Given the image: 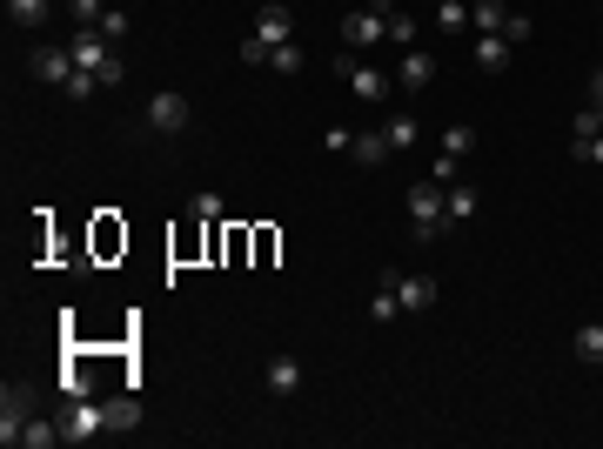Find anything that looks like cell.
<instances>
[{
  "label": "cell",
  "mask_w": 603,
  "mask_h": 449,
  "mask_svg": "<svg viewBox=\"0 0 603 449\" xmlns=\"http://www.w3.org/2000/svg\"><path fill=\"white\" fill-rule=\"evenodd\" d=\"M449 188L443 181H416L409 195H402V208H409V228H416V242H436L449 228V202H443Z\"/></svg>",
  "instance_id": "1"
},
{
  "label": "cell",
  "mask_w": 603,
  "mask_h": 449,
  "mask_svg": "<svg viewBox=\"0 0 603 449\" xmlns=\"http://www.w3.org/2000/svg\"><path fill=\"white\" fill-rule=\"evenodd\" d=\"M335 68H342V81H349V94H356V101H369V108H376V101H389V74H382L376 61H356V54H342Z\"/></svg>",
  "instance_id": "2"
},
{
  "label": "cell",
  "mask_w": 603,
  "mask_h": 449,
  "mask_svg": "<svg viewBox=\"0 0 603 449\" xmlns=\"http://www.w3.org/2000/svg\"><path fill=\"white\" fill-rule=\"evenodd\" d=\"M389 41V21H382V7H356V14H342V47L362 54V47H382Z\"/></svg>",
  "instance_id": "3"
},
{
  "label": "cell",
  "mask_w": 603,
  "mask_h": 449,
  "mask_svg": "<svg viewBox=\"0 0 603 449\" xmlns=\"http://www.w3.org/2000/svg\"><path fill=\"white\" fill-rule=\"evenodd\" d=\"M27 423H34V396H27L21 382H7V389H0V443L14 449Z\"/></svg>",
  "instance_id": "4"
},
{
  "label": "cell",
  "mask_w": 603,
  "mask_h": 449,
  "mask_svg": "<svg viewBox=\"0 0 603 449\" xmlns=\"http://www.w3.org/2000/svg\"><path fill=\"white\" fill-rule=\"evenodd\" d=\"M67 54H74V68L101 74V68L114 61V41L101 34V27H74V34H67Z\"/></svg>",
  "instance_id": "5"
},
{
  "label": "cell",
  "mask_w": 603,
  "mask_h": 449,
  "mask_svg": "<svg viewBox=\"0 0 603 449\" xmlns=\"http://www.w3.org/2000/svg\"><path fill=\"white\" fill-rule=\"evenodd\" d=\"M108 429V403H74L61 416V443H88V436H101Z\"/></svg>",
  "instance_id": "6"
},
{
  "label": "cell",
  "mask_w": 603,
  "mask_h": 449,
  "mask_svg": "<svg viewBox=\"0 0 603 449\" xmlns=\"http://www.w3.org/2000/svg\"><path fill=\"white\" fill-rule=\"evenodd\" d=\"M27 68H34V81H54V88H67V74H74V54L54 41H41L34 54H27Z\"/></svg>",
  "instance_id": "7"
},
{
  "label": "cell",
  "mask_w": 603,
  "mask_h": 449,
  "mask_svg": "<svg viewBox=\"0 0 603 449\" xmlns=\"http://www.w3.org/2000/svg\"><path fill=\"white\" fill-rule=\"evenodd\" d=\"M188 128V101L181 94H155L148 101V135H181Z\"/></svg>",
  "instance_id": "8"
},
{
  "label": "cell",
  "mask_w": 603,
  "mask_h": 449,
  "mask_svg": "<svg viewBox=\"0 0 603 449\" xmlns=\"http://www.w3.org/2000/svg\"><path fill=\"white\" fill-rule=\"evenodd\" d=\"M396 81H402V94H423L429 81H436V54H416V47H402Z\"/></svg>",
  "instance_id": "9"
},
{
  "label": "cell",
  "mask_w": 603,
  "mask_h": 449,
  "mask_svg": "<svg viewBox=\"0 0 603 449\" xmlns=\"http://www.w3.org/2000/svg\"><path fill=\"white\" fill-rule=\"evenodd\" d=\"M255 41H262V47H282V41H295V21H289V7H282V0L255 14Z\"/></svg>",
  "instance_id": "10"
},
{
  "label": "cell",
  "mask_w": 603,
  "mask_h": 449,
  "mask_svg": "<svg viewBox=\"0 0 603 449\" xmlns=\"http://www.w3.org/2000/svg\"><path fill=\"white\" fill-rule=\"evenodd\" d=\"M469 54H476V68H483V74H503L516 61V47L503 41V34H476V47H469Z\"/></svg>",
  "instance_id": "11"
},
{
  "label": "cell",
  "mask_w": 603,
  "mask_h": 449,
  "mask_svg": "<svg viewBox=\"0 0 603 449\" xmlns=\"http://www.w3.org/2000/svg\"><path fill=\"white\" fill-rule=\"evenodd\" d=\"M396 295H402V315L436 309V282H429V275H402V282H396Z\"/></svg>",
  "instance_id": "12"
},
{
  "label": "cell",
  "mask_w": 603,
  "mask_h": 449,
  "mask_svg": "<svg viewBox=\"0 0 603 449\" xmlns=\"http://www.w3.org/2000/svg\"><path fill=\"white\" fill-rule=\"evenodd\" d=\"M262 382H268V396H295V389H302V362H295V356H275L262 369Z\"/></svg>",
  "instance_id": "13"
},
{
  "label": "cell",
  "mask_w": 603,
  "mask_h": 449,
  "mask_svg": "<svg viewBox=\"0 0 603 449\" xmlns=\"http://www.w3.org/2000/svg\"><path fill=\"white\" fill-rule=\"evenodd\" d=\"M449 228H463V222H476V208H483V195H476V188H463V181H449Z\"/></svg>",
  "instance_id": "14"
},
{
  "label": "cell",
  "mask_w": 603,
  "mask_h": 449,
  "mask_svg": "<svg viewBox=\"0 0 603 449\" xmlns=\"http://www.w3.org/2000/svg\"><path fill=\"white\" fill-rule=\"evenodd\" d=\"M349 161H356V168H382V161H389V135H382V128H369V135H356V148H349Z\"/></svg>",
  "instance_id": "15"
},
{
  "label": "cell",
  "mask_w": 603,
  "mask_h": 449,
  "mask_svg": "<svg viewBox=\"0 0 603 449\" xmlns=\"http://www.w3.org/2000/svg\"><path fill=\"white\" fill-rule=\"evenodd\" d=\"M503 21H510L503 0H469V27H476V34H503Z\"/></svg>",
  "instance_id": "16"
},
{
  "label": "cell",
  "mask_w": 603,
  "mask_h": 449,
  "mask_svg": "<svg viewBox=\"0 0 603 449\" xmlns=\"http://www.w3.org/2000/svg\"><path fill=\"white\" fill-rule=\"evenodd\" d=\"M382 135H389V155H409V148L423 141V128H416V114H389V128H382Z\"/></svg>",
  "instance_id": "17"
},
{
  "label": "cell",
  "mask_w": 603,
  "mask_h": 449,
  "mask_svg": "<svg viewBox=\"0 0 603 449\" xmlns=\"http://www.w3.org/2000/svg\"><path fill=\"white\" fill-rule=\"evenodd\" d=\"M369 7H382V21H389V41L396 47H416V14H402V7H389V0H369Z\"/></svg>",
  "instance_id": "18"
},
{
  "label": "cell",
  "mask_w": 603,
  "mask_h": 449,
  "mask_svg": "<svg viewBox=\"0 0 603 449\" xmlns=\"http://www.w3.org/2000/svg\"><path fill=\"white\" fill-rule=\"evenodd\" d=\"M54 14V0H7V21L14 27H41Z\"/></svg>",
  "instance_id": "19"
},
{
  "label": "cell",
  "mask_w": 603,
  "mask_h": 449,
  "mask_svg": "<svg viewBox=\"0 0 603 449\" xmlns=\"http://www.w3.org/2000/svg\"><path fill=\"white\" fill-rule=\"evenodd\" d=\"M570 349H577V362H603V322H583L570 336Z\"/></svg>",
  "instance_id": "20"
},
{
  "label": "cell",
  "mask_w": 603,
  "mask_h": 449,
  "mask_svg": "<svg viewBox=\"0 0 603 449\" xmlns=\"http://www.w3.org/2000/svg\"><path fill=\"white\" fill-rule=\"evenodd\" d=\"M134 423H141V403H134V396H114V403H108V429H114V436H128Z\"/></svg>",
  "instance_id": "21"
},
{
  "label": "cell",
  "mask_w": 603,
  "mask_h": 449,
  "mask_svg": "<svg viewBox=\"0 0 603 449\" xmlns=\"http://www.w3.org/2000/svg\"><path fill=\"white\" fill-rule=\"evenodd\" d=\"M436 27H443V34H463L469 27V0H436Z\"/></svg>",
  "instance_id": "22"
},
{
  "label": "cell",
  "mask_w": 603,
  "mask_h": 449,
  "mask_svg": "<svg viewBox=\"0 0 603 449\" xmlns=\"http://www.w3.org/2000/svg\"><path fill=\"white\" fill-rule=\"evenodd\" d=\"M369 315H376V322H396V315H402V295H396V282H382V289L369 295Z\"/></svg>",
  "instance_id": "23"
},
{
  "label": "cell",
  "mask_w": 603,
  "mask_h": 449,
  "mask_svg": "<svg viewBox=\"0 0 603 449\" xmlns=\"http://www.w3.org/2000/svg\"><path fill=\"white\" fill-rule=\"evenodd\" d=\"M469 148H476V128H469V121H456V128H443V155H449V161H463Z\"/></svg>",
  "instance_id": "24"
},
{
  "label": "cell",
  "mask_w": 603,
  "mask_h": 449,
  "mask_svg": "<svg viewBox=\"0 0 603 449\" xmlns=\"http://www.w3.org/2000/svg\"><path fill=\"white\" fill-rule=\"evenodd\" d=\"M61 443V423H41V416H34V423L21 429V449H54Z\"/></svg>",
  "instance_id": "25"
},
{
  "label": "cell",
  "mask_w": 603,
  "mask_h": 449,
  "mask_svg": "<svg viewBox=\"0 0 603 449\" xmlns=\"http://www.w3.org/2000/svg\"><path fill=\"white\" fill-rule=\"evenodd\" d=\"M268 68L282 74V81H289V74H302V47H295V41H282V47H268Z\"/></svg>",
  "instance_id": "26"
},
{
  "label": "cell",
  "mask_w": 603,
  "mask_h": 449,
  "mask_svg": "<svg viewBox=\"0 0 603 449\" xmlns=\"http://www.w3.org/2000/svg\"><path fill=\"white\" fill-rule=\"evenodd\" d=\"M590 135H603V114L597 108H577V121H570V148H583Z\"/></svg>",
  "instance_id": "27"
},
{
  "label": "cell",
  "mask_w": 603,
  "mask_h": 449,
  "mask_svg": "<svg viewBox=\"0 0 603 449\" xmlns=\"http://www.w3.org/2000/svg\"><path fill=\"white\" fill-rule=\"evenodd\" d=\"M188 215H195V222H208V228H215V222H222V195H215V188H201L195 202H188Z\"/></svg>",
  "instance_id": "28"
},
{
  "label": "cell",
  "mask_w": 603,
  "mask_h": 449,
  "mask_svg": "<svg viewBox=\"0 0 603 449\" xmlns=\"http://www.w3.org/2000/svg\"><path fill=\"white\" fill-rule=\"evenodd\" d=\"M67 94H74V101H94V94H101V74L74 68V74H67Z\"/></svg>",
  "instance_id": "29"
},
{
  "label": "cell",
  "mask_w": 603,
  "mask_h": 449,
  "mask_svg": "<svg viewBox=\"0 0 603 449\" xmlns=\"http://www.w3.org/2000/svg\"><path fill=\"white\" fill-rule=\"evenodd\" d=\"M94 27H101V34H108L114 47L128 41V14H121V7H108V14H101V21H94Z\"/></svg>",
  "instance_id": "30"
},
{
  "label": "cell",
  "mask_w": 603,
  "mask_h": 449,
  "mask_svg": "<svg viewBox=\"0 0 603 449\" xmlns=\"http://www.w3.org/2000/svg\"><path fill=\"white\" fill-rule=\"evenodd\" d=\"M67 14H74V21H81V27H94V21H101V14H108V0H67Z\"/></svg>",
  "instance_id": "31"
},
{
  "label": "cell",
  "mask_w": 603,
  "mask_h": 449,
  "mask_svg": "<svg viewBox=\"0 0 603 449\" xmlns=\"http://www.w3.org/2000/svg\"><path fill=\"white\" fill-rule=\"evenodd\" d=\"M530 34H536V27H530V14H510V21H503V41H510V47H523Z\"/></svg>",
  "instance_id": "32"
},
{
  "label": "cell",
  "mask_w": 603,
  "mask_h": 449,
  "mask_svg": "<svg viewBox=\"0 0 603 449\" xmlns=\"http://www.w3.org/2000/svg\"><path fill=\"white\" fill-rule=\"evenodd\" d=\"M322 148H329V155H349V148H356V135H349V128H329V135H322Z\"/></svg>",
  "instance_id": "33"
},
{
  "label": "cell",
  "mask_w": 603,
  "mask_h": 449,
  "mask_svg": "<svg viewBox=\"0 0 603 449\" xmlns=\"http://www.w3.org/2000/svg\"><path fill=\"white\" fill-rule=\"evenodd\" d=\"M429 181H443V188H449V181H463V161H449V155H443L436 168H429Z\"/></svg>",
  "instance_id": "34"
},
{
  "label": "cell",
  "mask_w": 603,
  "mask_h": 449,
  "mask_svg": "<svg viewBox=\"0 0 603 449\" xmlns=\"http://www.w3.org/2000/svg\"><path fill=\"white\" fill-rule=\"evenodd\" d=\"M121 81H128V61H121V54H114L108 68H101V88H121Z\"/></svg>",
  "instance_id": "35"
},
{
  "label": "cell",
  "mask_w": 603,
  "mask_h": 449,
  "mask_svg": "<svg viewBox=\"0 0 603 449\" xmlns=\"http://www.w3.org/2000/svg\"><path fill=\"white\" fill-rule=\"evenodd\" d=\"M242 61H248V68H268V47L255 41V34H248V41H242Z\"/></svg>",
  "instance_id": "36"
},
{
  "label": "cell",
  "mask_w": 603,
  "mask_h": 449,
  "mask_svg": "<svg viewBox=\"0 0 603 449\" xmlns=\"http://www.w3.org/2000/svg\"><path fill=\"white\" fill-rule=\"evenodd\" d=\"M570 155H577V161H597V168H603V135H590L583 148H570Z\"/></svg>",
  "instance_id": "37"
},
{
  "label": "cell",
  "mask_w": 603,
  "mask_h": 449,
  "mask_svg": "<svg viewBox=\"0 0 603 449\" xmlns=\"http://www.w3.org/2000/svg\"><path fill=\"white\" fill-rule=\"evenodd\" d=\"M262 7H275V0H262Z\"/></svg>",
  "instance_id": "38"
}]
</instances>
